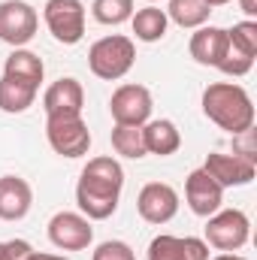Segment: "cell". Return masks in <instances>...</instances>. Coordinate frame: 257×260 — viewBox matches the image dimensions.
I'll use <instances>...</instances> for the list:
<instances>
[{"label": "cell", "instance_id": "14", "mask_svg": "<svg viewBox=\"0 0 257 260\" xmlns=\"http://www.w3.org/2000/svg\"><path fill=\"white\" fill-rule=\"evenodd\" d=\"M148 260H209V245L197 236L160 233L148 242Z\"/></svg>", "mask_w": 257, "mask_h": 260}, {"label": "cell", "instance_id": "5", "mask_svg": "<svg viewBox=\"0 0 257 260\" xmlns=\"http://www.w3.org/2000/svg\"><path fill=\"white\" fill-rule=\"evenodd\" d=\"M46 139L55 154L61 157H85L91 148V130L82 121V115H61L46 118Z\"/></svg>", "mask_w": 257, "mask_h": 260}, {"label": "cell", "instance_id": "25", "mask_svg": "<svg viewBox=\"0 0 257 260\" xmlns=\"http://www.w3.org/2000/svg\"><path fill=\"white\" fill-rule=\"evenodd\" d=\"M251 67H254V58L242 55V52H239L236 46H230V40H227V52H224L221 64L215 67V70H221L224 76H233V79H239V76L251 73Z\"/></svg>", "mask_w": 257, "mask_h": 260}, {"label": "cell", "instance_id": "17", "mask_svg": "<svg viewBox=\"0 0 257 260\" xmlns=\"http://www.w3.org/2000/svg\"><path fill=\"white\" fill-rule=\"evenodd\" d=\"M142 139H145V151H148V154H157V157L176 154V151L182 148V133H179V127H176L170 118L145 121V124H142Z\"/></svg>", "mask_w": 257, "mask_h": 260}, {"label": "cell", "instance_id": "11", "mask_svg": "<svg viewBox=\"0 0 257 260\" xmlns=\"http://www.w3.org/2000/svg\"><path fill=\"white\" fill-rule=\"evenodd\" d=\"M43 109L46 118H61V115H82L85 109V88L79 79L61 76L58 82H52L43 94Z\"/></svg>", "mask_w": 257, "mask_h": 260}, {"label": "cell", "instance_id": "9", "mask_svg": "<svg viewBox=\"0 0 257 260\" xmlns=\"http://www.w3.org/2000/svg\"><path fill=\"white\" fill-rule=\"evenodd\" d=\"M49 242L61 251H85L94 242V227L82 212H58L49 221Z\"/></svg>", "mask_w": 257, "mask_h": 260}, {"label": "cell", "instance_id": "19", "mask_svg": "<svg viewBox=\"0 0 257 260\" xmlns=\"http://www.w3.org/2000/svg\"><path fill=\"white\" fill-rule=\"evenodd\" d=\"M130 27H133V34H136L139 43H157V40L167 37L170 18H167V12L160 6L148 3V6H142V9H136L130 15Z\"/></svg>", "mask_w": 257, "mask_h": 260}, {"label": "cell", "instance_id": "32", "mask_svg": "<svg viewBox=\"0 0 257 260\" xmlns=\"http://www.w3.org/2000/svg\"><path fill=\"white\" fill-rule=\"evenodd\" d=\"M203 3H206V6H209V9H215V6H227V3H230V0H203Z\"/></svg>", "mask_w": 257, "mask_h": 260}, {"label": "cell", "instance_id": "24", "mask_svg": "<svg viewBox=\"0 0 257 260\" xmlns=\"http://www.w3.org/2000/svg\"><path fill=\"white\" fill-rule=\"evenodd\" d=\"M227 40H230V46H236L242 55L257 58V21H254V18L236 21V24L227 30Z\"/></svg>", "mask_w": 257, "mask_h": 260}, {"label": "cell", "instance_id": "1", "mask_svg": "<svg viewBox=\"0 0 257 260\" xmlns=\"http://www.w3.org/2000/svg\"><path fill=\"white\" fill-rule=\"evenodd\" d=\"M124 188V170L115 157H91L76 185V206L88 221H106L115 215Z\"/></svg>", "mask_w": 257, "mask_h": 260}, {"label": "cell", "instance_id": "21", "mask_svg": "<svg viewBox=\"0 0 257 260\" xmlns=\"http://www.w3.org/2000/svg\"><path fill=\"white\" fill-rule=\"evenodd\" d=\"M170 21H176L179 27H188V30H197L209 21L212 9L203 3V0H170V6L164 9Z\"/></svg>", "mask_w": 257, "mask_h": 260}, {"label": "cell", "instance_id": "28", "mask_svg": "<svg viewBox=\"0 0 257 260\" xmlns=\"http://www.w3.org/2000/svg\"><path fill=\"white\" fill-rule=\"evenodd\" d=\"M34 251V245L27 239H9L0 242V260H27V254Z\"/></svg>", "mask_w": 257, "mask_h": 260}, {"label": "cell", "instance_id": "30", "mask_svg": "<svg viewBox=\"0 0 257 260\" xmlns=\"http://www.w3.org/2000/svg\"><path fill=\"white\" fill-rule=\"evenodd\" d=\"M239 6H242L245 18H254L257 15V0H239Z\"/></svg>", "mask_w": 257, "mask_h": 260}, {"label": "cell", "instance_id": "12", "mask_svg": "<svg viewBox=\"0 0 257 260\" xmlns=\"http://www.w3.org/2000/svg\"><path fill=\"white\" fill-rule=\"evenodd\" d=\"M185 203H188V209L197 218H209V215H215L221 209L224 188L200 167V170H194L191 176L185 179Z\"/></svg>", "mask_w": 257, "mask_h": 260}, {"label": "cell", "instance_id": "13", "mask_svg": "<svg viewBox=\"0 0 257 260\" xmlns=\"http://www.w3.org/2000/svg\"><path fill=\"white\" fill-rule=\"evenodd\" d=\"M203 170L221 185V188H242V185H251L257 176V164L239 157V154H221V151H212L203 164Z\"/></svg>", "mask_w": 257, "mask_h": 260}, {"label": "cell", "instance_id": "20", "mask_svg": "<svg viewBox=\"0 0 257 260\" xmlns=\"http://www.w3.org/2000/svg\"><path fill=\"white\" fill-rule=\"evenodd\" d=\"M34 100H37V88H30L24 82H15L9 76L0 79V112L21 115V112H27L34 106Z\"/></svg>", "mask_w": 257, "mask_h": 260}, {"label": "cell", "instance_id": "8", "mask_svg": "<svg viewBox=\"0 0 257 260\" xmlns=\"http://www.w3.org/2000/svg\"><path fill=\"white\" fill-rule=\"evenodd\" d=\"M43 18H46L49 34L64 46H76L85 37V3L82 0H46Z\"/></svg>", "mask_w": 257, "mask_h": 260}, {"label": "cell", "instance_id": "4", "mask_svg": "<svg viewBox=\"0 0 257 260\" xmlns=\"http://www.w3.org/2000/svg\"><path fill=\"white\" fill-rule=\"evenodd\" d=\"M251 239V221L242 209H218L206 218V245L218 251H239Z\"/></svg>", "mask_w": 257, "mask_h": 260}, {"label": "cell", "instance_id": "3", "mask_svg": "<svg viewBox=\"0 0 257 260\" xmlns=\"http://www.w3.org/2000/svg\"><path fill=\"white\" fill-rule=\"evenodd\" d=\"M133 64H136V43L124 34L103 37L88 49V70L103 82L124 79L133 70Z\"/></svg>", "mask_w": 257, "mask_h": 260}, {"label": "cell", "instance_id": "26", "mask_svg": "<svg viewBox=\"0 0 257 260\" xmlns=\"http://www.w3.org/2000/svg\"><path fill=\"white\" fill-rule=\"evenodd\" d=\"M91 260H136V254H133V248H130L127 242L109 239V242H100V245L94 248Z\"/></svg>", "mask_w": 257, "mask_h": 260}, {"label": "cell", "instance_id": "29", "mask_svg": "<svg viewBox=\"0 0 257 260\" xmlns=\"http://www.w3.org/2000/svg\"><path fill=\"white\" fill-rule=\"evenodd\" d=\"M27 260H70V257H61V254H49V251H30Z\"/></svg>", "mask_w": 257, "mask_h": 260}, {"label": "cell", "instance_id": "10", "mask_svg": "<svg viewBox=\"0 0 257 260\" xmlns=\"http://www.w3.org/2000/svg\"><path fill=\"white\" fill-rule=\"evenodd\" d=\"M179 203L182 200H179V191L173 185H167V182H148L136 194V212L148 224H167V221L176 218Z\"/></svg>", "mask_w": 257, "mask_h": 260}, {"label": "cell", "instance_id": "27", "mask_svg": "<svg viewBox=\"0 0 257 260\" xmlns=\"http://www.w3.org/2000/svg\"><path fill=\"white\" fill-rule=\"evenodd\" d=\"M233 154H239V157L257 164V133H254V127L242 130V133L233 136Z\"/></svg>", "mask_w": 257, "mask_h": 260}, {"label": "cell", "instance_id": "7", "mask_svg": "<svg viewBox=\"0 0 257 260\" xmlns=\"http://www.w3.org/2000/svg\"><path fill=\"white\" fill-rule=\"evenodd\" d=\"M151 109H154V100H151V91L145 85H118L109 97V112H112V121L115 124H130V127H142L145 121H151Z\"/></svg>", "mask_w": 257, "mask_h": 260}, {"label": "cell", "instance_id": "6", "mask_svg": "<svg viewBox=\"0 0 257 260\" xmlns=\"http://www.w3.org/2000/svg\"><path fill=\"white\" fill-rule=\"evenodd\" d=\"M40 30V15L27 0L0 3V40L12 49H24Z\"/></svg>", "mask_w": 257, "mask_h": 260}, {"label": "cell", "instance_id": "23", "mask_svg": "<svg viewBox=\"0 0 257 260\" xmlns=\"http://www.w3.org/2000/svg\"><path fill=\"white\" fill-rule=\"evenodd\" d=\"M133 12H136V9H133V0H94V3H91V15H94L100 24H109V27L130 21Z\"/></svg>", "mask_w": 257, "mask_h": 260}, {"label": "cell", "instance_id": "33", "mask_svg": "<svg viewBox=\"0 0 257 260\" xmlns=\"http://www.w3.org/2000/svg\"><path fill=\"white\" fill-rule=\"evenodd\" d=\"M145 3H157V0H145Z\"/></svg>", "mask_w": 257, "mask_h": 260}, {"label": "cell", "instance_id": "16", "mask_svg": "<svg viewBox=\"0 0 257 260\" xmlns=\"http://www.w3.org/2000/svg\"><path fill=\"white\" fill-rule=\"evenodd\" d=\"M188 52L200 67H218L224 52H227V30L215 27V24H203L197 27V34H191Z\"/></svg>", "mask_w": 257, "mask_h": 260}, {"label": "cell", "instance_id": "31", "mask_svg": "<svg viewBox=\"0 0 257 260\" xmlns=\"http://www.w3.org/2000/svg\"><path fill=\"white\" fill-rule=\"evenodd\" d=\"M212 260H248V257H242V254H236V251H221L218 257H212Z\"/></svg>", "mask_w": 257, "mask_h": 260}, {"label": "cell", "instance_id": "18", "mask_svg": "<svg viewBox=\"0 0 257 260\" xmlns=\"http://www.w3.org/2000/svg\"><path fill=\"white\" fill-rule=\"evenodd\" d=\"M3 76H9L15 82H24V85H30V88L40 91V82L46 76V67L40 61V55H34L30 49H12V55L3 64Z\"/></svg>", "mask_w": 257, "mask_h": 260}, {"label": "cell", "instance_id": "15", "mask_svg": "<svg viewBox=\"0 0 257 260\" xmlns=\"http://www.w3.org/2000/svg\"><path fill=\"white\" fill-rule=\"evenodd\" d=\"M34 206V188L21 176H0V221H21Z\"/></svg>", "mask_w": 257, "mask_h": 260}, {"label": "cell", "instance_id": "2", "mask_svg": "<svg viewBox=\"0 0 257 260\" xmlns=\"http://www.w3.org/2000/svg\"><path fill=\"white\" fill-rule=\"evenodd\" d=\"M203 115L230 136L254 127V100L236 82H212L203 91Z\"/></svg>", "mask_w": 257, "mask_h": 260}, {"label": "cell", "instance_id": "22", "mask_svg": "<svg viewBox=\"0 0 257 260\" xmlns=\"http://www.w3.org/2000/svg\"><path fill=\"white\" fill-rule=\"evenodd\" d=\"M109 139H112L115 154H121V157H127V160H139V157L148 154V151H145V139H142V127L115 124L112 133H109Z\"/></svg>", "mask_w": 257, "mask_h": 260}]
</instances>
